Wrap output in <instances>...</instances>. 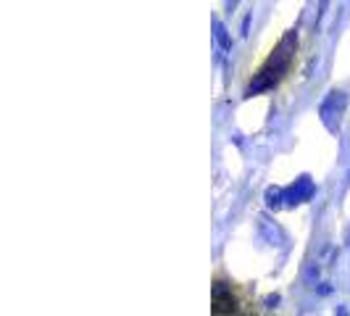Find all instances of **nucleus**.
I'll use <instances>...</instances> for the list:
<instances>
[{"label": "nucleus", "mask_w": 350, "mask_h": 316, "mask_svg": "<svg viewBox=\"0 0 350 316\" xmlns=\"http://www.w3.org/2000/svg\"><path fill=\"white\" fill-rule=\"evenodd\" d=\"M248 26H250V16H245V21H242V34H248Z\"/></svg>", "instance_id": "1a4fd4ad"}, {"label": "nucleus", "mask_w": 350, "mask_h": 316, "mask_svg": "<svg viewBox=\"0 0 350 316\" xmlns=\"http://www.w3.org/2000/svg\"><path fill=\"white\" fill-rule=\"evenodd\" d=\"M263 303H266V308H274L277 303H279V295H266V300H263Z\"/></svg>", "instance_id": "6e6552de"}, {"label": "nucleus", "mask_w": 350, "mask_h": 316, "mask_svg": "<svg viewBox=\"0 0 350 316\" xmlns=\"http://www.w3.org/2000/svg\"><path fill=\"white\" fill-rule=\"evenodd\" d=\"M334 316H347V308L345 306H337V313H334Z\"/></svg>", "instance_id": "9d476101"}, {"label": "nucleus", "mask_w": 350, "mask_h": 316, "mask_svg": "<svg viewBox=\"0 0 350 316\" xmlns=\"http://www.w3.org/2000/svg\"><path fill=\"white\" fill-rule=\"evenodd\" d=\"M213 37H216V43H219L221 50L232 48V37H229V32H226V26L221 21H213Z\"/></svg>", "instance_id": "423d86ee"}, {"label": "nucleus", "mask_w": 350, "mask_h": 316, "mask_svg": "<svg viewBox=\"0 0 350 316\" xmlns=\"http://www.w3.org/2000/svg\"><path fill=\"white\" fill-rule=\"evenodd\" d=\"M345 108H347V92H342V90H332L329 95L321 100L319 116H321V122L327 124V129H334L340 124Z\"/></svg>", "instance_id": "f03ea898"}, {"label": "nucleus", "mask_w": 350, "mask_h": 316, "mask_svg": "<svg viewBox=\"0 0 350 316\" xmlns=\"http://www.w3.org/2000/svg\"><path fill=\"white\" fill-rule=\"evenodd\" d=\"M258 232L268 245H282L285 243V232H282L274 221H268V216H258Z\"/></svg>", "instance_id": "39448f33"}, {"label": "nucleus", "mask_w": 350, "mask_h": 316, "mask_svg": "<svg viewBox=\"0 0 350 316\" xmlns=\"http://www.w3.org/2000/svg\"><path fill=\"white\" fill-rule=\"evenodd\" d=\"M347 240H350V237H347Z\"/></svg>", "instance_id": "9b49d317"}, {"label": "nucleus", "mask_w": 350, "mask_h": 316, "mask_svg": "<svg viewBox=\"0 0 350 316\" xmlns=\"http://www.w3.org/2000/svg\"><path fill=\"white\" fill-rule=\"evenodd\" d=\"M314 192H316L314 179L308 177V174H303V177H298V179H295L290 187L285 190V203H287V206L305 203V201H311V198H314Z\"/></svg>", "instance_id": "7ed1b4c3"}, {"label": "nucleus", "mask_w": 350, "mask_h": 316, "mask_svg": "<svg viewBox=\"0 0 350 316\" xmlns=\"http://www.w3.org/2000/svg\"><path fill=\"white\" fill-rule=\"evenodd\" d=\"M224 313H235V298L232 290L226 287V282L213 285V316H224Z\"/></svg>", "instance_id": "20e7f679"}, {"label": "nucleus", "mask_w": 350, "mask_h": 316, "mask_svg": "<svg viewBox=\"0 0 350 316\" xmlns=\"http://www.w3.org/2000/svg\"><path fill=\"white\" fill-rule=\"evenodd\" d=\"M295 48H298V34L287 32L285 37L279 40L277 50L268 56V61L258 69V74L253 76V82L245 87V95H258V92H263V90H271L279 79L285 76V71L290 69V61L295 56Z\"/></svg>", "instance_id": "f257e3e1"}, {"label": "nucleus", "mask_w": 350, "mask_h": 316, "mask_svg": "<svg viewBox=\"0 0 350 316\" xmlns=\"http://www.w3.org/2000/svg\"><path fill=\"white\" fill-rule=\"evenodd\" d=\"M263 198H266V206H268V208L285 206V190H279V187H268Z\"/></svg>", "instance_id": "0eeeda50"}]
</instances>
